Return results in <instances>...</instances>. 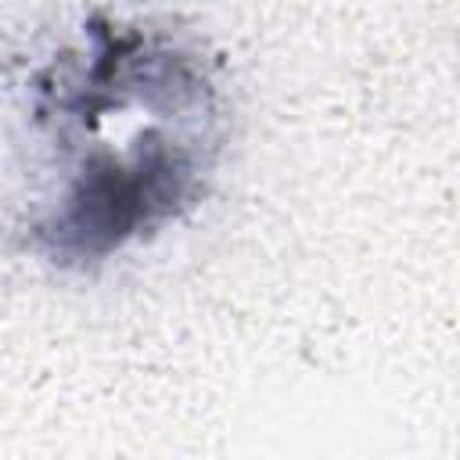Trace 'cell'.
Instances as JSON below:
<instances>
[{
	"instance_id": "1",
	"label": "cell",
	"mask_w": 460,
	"mask_h": 460,
	"mask_svg": "<svg viewBox=\"0 0 460 460\" xmlns=\"http://www.w3.org/2000/svg\"><path fill=\"white\" fill-rule=\"evenodd\" d=\"M32 129L54 144L58 190L25 223L29 248L58 270H93L183 219L208 190L223 111L212 68L144 101L115 137L86 115L29 104Z\"/></svg>"
}]
</instances>
